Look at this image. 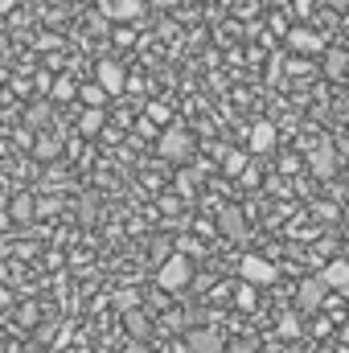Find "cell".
I'll use <instances>...</instances> for the list:
<instances>
[{
    "mask_svg": "<svg viewBox=\"0 0 349 353\" xmlns=\"http://www.w3.org/2000/svg\"><path fill=\"white\" fill-rule=\"evenodd\" d=\"M79 94H83V103H87V107H103V103H107V90L99 87V83H87Z\"/></svg>",
    "mask_w": 349,
    "mask_h": 353,
    "instance_id": "17",
    "label": "cell"
},
{
    "mask_svg": "<svg viewBox=\"0 0 349 353\" xmlns=\"http://www.w3.org/2000/svg\"><path fill=\"white\" fill-rule=\"evenodd\" d=\"M128 325L136 329V341H144V333H148V321H144L140 312H132V316H128Z\"/></svg>",
    "mask_w": 349,
    "mask_h": 353,
    "instance_id": "22",
    "label": "cell"
},
{
    "mask_svg": "<svg viewBox=\"0 0 349 353\" xmlns=\"http://www.w3.org/2000/svg\"><path fill=\"white\" fill-rule=\"evenodd\" d=\"M99 87L107 90V94H119V90L128 87L123 83V66L119 62H99Z\"/></svg>",
    "mask_w": 349,
    "mask_h": 353,
    "instance_id": "8",
    "label": "cell"
},
{
    "mask_svg": "<svg viewBox=\"0 0 349 353\" xmlns=\"http://www.w3.org/2000/svg\"><path fill=\"white\" fill-rule=\"evenodd\" d=\"M337 165H341V157H337L333 144H321V148L308 157V169H312V176H321V181H329V176L337 173Z\"/></svg>",
    "mask_w": 349,
    "mask_h": 353,
    "instance_id": "5",
    "label": "cell"
},
{
    "mask_svg": "<svg viewBox=\"0 0 349 353\" xmlns=\"http://www.w3.org/2000/svg\"><path fill=\"white\" fill-rule=\"evenodd\" d=\"M74 94H79V87H74L70 79H58V83H54V99H74Z\"/></svg>",
    "mask_w": 349,
    "mask_h": 353,
    "instance_id": "19",
    "label": "cell"
},
{
    "mask_svg": "<svg viewBox=\"0 0 349 353\" xmlns=\"http://www.w3.org/2000/svg\"><path fill=\"white\" fill-rule=\"evenodd\" d=\"M37 157H41V161L58 157V140H41V144H37Z\"/></svg>",
    "mask_w": 349,
    "mask_h": 353,
    "instance_id": "23",
    "label": "cell"
},
{
    "mask_svg": "<svg viewBox=\"0 0 349 353\" xmlns=\"http://www.w3.org/2000/svg\"><path fill=\"white\" fill-rule=\"evenodd\" d=\"M119 353H148V345H144V341H128Z\"/></svg>",
    "mask_w": 349,
    "mask_h": 353,
    "instance_id": "25",
    "label": "cell"
},
{
    "mask_svg": "<svg viewBox=\"0 0 349 353\" xmlns=\"http://www.w3.org/2000/svg\"><path fill=\"white\" fill-rule=\"evenodd\" d=\"M103 128H107V115H103V107H87V111H83V119H79V132H83L87 140H94Z\"/></svg>",
    "mask_w": 349,
    "mask_h": 353,
    "instance_id": "11",
    "label": "cell"
},
{
    "mask_svg": "<svg viewBox=\"0 0 349 353\" xmlns=\"http://www.w3.org/2000/svg\"><path fill=\"white\" fill-rule=\"evenodd\" d=\"M0 214H4V193H0Z\"/></svg>",
    "mask_w": 349,
    "mask_h": 353,
    "instance_id": "30",
    "label": "cell"
},
{
    "mask_svg": "<svg viewBox=\"0 0 349 353\" xmlns=\"http://www.w3.org/2000/svg\"><path fill=\"white\" fill-rule=\"evenodd\" d=\"M189 353H222V337L214 329H193L189 333Z\"/></svg>",
    "mask_w": 349,
    "mask_h": 353,
    "instance_id": "9",
    "label": "cell"
},
{
    "mask_svg": "<svg viewBox=\"0 0 349 353\" xmlns=\"http://www.w3.org/2000/svg\"><path fill=\"white\" fill-rule=\"evenodd\" d=\"M321 279H325L333 292H349V259H333V263L321 271Z\"/></svg>",
    "mask_w": 349,
    "mask_h": 353,
    "instance_id": "10",
    "label": "cell"
},
{
    "mask_svg": "<svg viewBox=\"0 0 349 353\" xmlns=\"http://www.w3.org/2000/svg\"><path fill=\"white\" fill-rule=\"evenodd\" d=\"M103 12H107L111 21H140V17L148 12V0H107Z\"/></svg>",
    "mask_w": 349,
    "mask_h": 353,
    "instance_id": "6",
    "label": "cell"
},
{
    "mask_svg": "<svg viewBox=\"0 0 349 353\" xmlns=\"http://www.w3.org/2000/svg\"><path fill=\"white\" fill-rule=\"evenodd\" d=\"M148 119H152V123H165V119H169V107H165V103H148Z\"/></svg>",
    "mask_w": 349,
    "mask_h": 353,
    "instance_id": "21",
    "label": "cell"
},
{
    "mask_svg": "<svg viewBox=\"0 0 349 353\" xmlns=\"http://www.w3.org/2000/svg\"><path fill=\"white\" fill-rule=\"evenodd\" d=\"M189 148H193V140H189V132H185V128H165V132H161V140H157V152H161L165 161H185V157H189Z\"/></svg>",
    "mask_w": 349,
    "mask_h": 353,
    "instance_id": "3",
    "label": "cell"
},
{
    "mask_svg": "<svg viewBox=\"0 0 349 353\" xmlns=\"http://www.w3.org/2000/svg\"><path fill=\"white\" fill-rule=\"evenodd\" d=\"M177 189H181V193H189V189H193V173H181V181H177Z\"/></svg>",
    "mask_w": 349,
    "mask_h": 353,
    "instance_id": "27",
    "label": "cell"
},
{
    "mask_svg": "<svg viewBox=\"0 0 349 353\" xmlns=\"http://www.w3.org/2000/svg\"><path fill=\"white\" fill-rule=\"evenodd\" d=\"M325 296H329V283H325L321 275H312V279L300 283V292H296V308H300V312H317V308L325 304Z\"/></svg>",
    "mask_w": 349,
    "mask_h": 353,
    "instance_id": "4",
    "label": "cell"
},
{
    "mask_svg": "<svg viewBox=\"0 0 349 353\" xmlns=\"http://www.w3.org/2000/svg\"><path fill=\"white\" fill-rule=\"evenodd\" d=\"M8 210H12V218H17V222H29V218H33V210H37V205H33V197H29V193H17V197H12V205H8Z\"/></svg>",
    "mask_w": 349,
    "mask_h": 353,
    "instance_id": "14",
    "label": "cell"
},
{
    "mask_svg": "<svg viewBox=\"0 0 349 353\" xmlns=\"http://www.w3.org/2000/svg\"><path fill=\"white\" fill-rule=\"evenodd\" d=\"M337 157H341V165H346V169H349V136H346V140H341V144H337Z\"/></svg>",
    "mask_w": 349,
    "mask_h": 353,
    "instance_id": "26",
    "label": "cell"
},
{
    "mask_svg": "<svg viewBox=\"0 0 349 353\" xmlns=\"http://www.w3.org/2000/svg\"><path fill=\"white\" fill-rule=\"evenodd\" d=\"M288 46H292V50H300V54H317L325 41H321L317 33H308V29H292V33H288Z\"/></svg>",
    "mask_w": 349,
    "mask_h": 353,
    "instance_id": "12",
    "label": "cell"
},
{
    "mask_svg": "<svg viewBox=\"0 0 349 353\" xmlns=\"http://www.w3.org/2000/svg\"><path fill=\"white\" fill-rule=\"evenodd\" d=\"M222 230H226L230 239H243V214H239V210H226V214H222Z\"/></svg>",
    "mask_w": 349,
    "mask_h": 353,
    "instance_id": "16",
    "label": "cell"
},
{
    "mask_svg": "<svg viewBox=\"0 0 349 353\" xmlns=\"http://www.w3.org/2000/svg\"><path fill=\"white\" fill-rule=\"evenodd\" d=\"M235 304H239L243 312H251V308L259 304V300H255V283H239V288H235Z\"/></svg>",
    "mask_w": 349,
    "mask_h": 353,
    "instance_id": "15",
    "label": "cell"
},
{
    "mask_svg": "<svg viewBox=\"0 0 349 353\" xmlns=\"http://www.w3.org/2000/svg\"><path fill=\"white\" fill-rule=\"evenodd\" d=\"M115 304H119V308H136V292H132V296H128V292H119V296H115Z\"/></svg>",
    "mask_w": 349,
    "mask_h": 353,
    "instance_id": "24",
    "label": "cell"
},
{
    "mask_svg": "<svg viewBox=\"0 0 349 353\" xmlns=\"http://www.w3.org/2000/svg\"><path fill=\"white\" fill-rule=\"evenodd\" d=\"M279 337H300V321L296 316H283L279 321Z\"/></svg>",
    "mask_w": 349,
    "mask_h": 353,
    "instance_id": "20",
    "label": "cell"
},
{
    "mask_svg": "<svg viewBox=\"0 0 349 353\" xmlns=\"http://www.w3.org/2000/svg\"><path fill=\"white\" fill-rule=\"evenodd\" d=\"M222 169H226L230 176H243V169H247V152H226Z\"/></svg>",
    "mask_w": 349,
    "mask_h": 353,
    "instance_id": "18",
    "label": "cell"
},
{
    "mask_svg": "<svg viewBox=\"0 0 349 353\" xmlns=\"http://www.w3.org/2000/svg\"><path fill=\"white\" fill-rule=\"evenodd\" d=\"M341 341H346V345H349V325H346V329H341Z\"/></svg>",
    "mask_w": 349,
    "mask_h": 353,
    "instance_id": "29",
    "label": "cell"
},
{
    "mask_svg": "<svg viewBox=\"0 0 349 353\" xmlns=\"http://www.w3.org/2000/svg\"><path fill=\"white\" fill-rule=\"evenodd\" d=\"M346 353H349V350H346Z\"/></svg>",
    "mask_w": 349,
    "mask_h": 353,
    "instance_id": "31",
    "label": "cell"
},
{
    "mask_svg": "<svg viewBox=\"0 0 349 353\" xmlns=\"http://www.w3.org/2000/svg\"><path fill=\"white\" fill-rule=\"evenodd\" d=\"M275 140H279V128H275L271 119H259V123L251 128V152H271Z\"/></svg>",
    "mask_w": 349,
    "mask_h": 353,
    "instance_id": "7",
    "label": "cell"
},
{
    "mask_svg": "<svg viewBox=\"0 0 349 353\" xmlns=\"http://www.w3.org/2000/svg\"><path fill=\"white\" fill-rule=\"evenodd\" d=\"M148 4H152V8H165V4H173V0H148Z\"/></svg>",
    "mask_w": 349,
    "mask_h": 353,
    "instance_id": "28",
    "label": "cell"
},
{
    "mask_svg": "<svg viewBox=\"0 0 349 353\" xmlns=\"http://www.w3.org/2000/svg\"><path fill=\"white\" fill-rule=\"evenodd\" d=\"M325 74H329V79H346L349 74V54L346 50H329V54H325Z\"/></svg>",
    "mask_w": 349,
    "mask_h": 353,
    "instance_id": "13",
    "label": "cell"
},
{
    "mask_svg": "<svg viewBox=\"0 0 349 353\" xmlns=\"http://www.w3.org/2000/svg\"><path fill=\"white\" fill-rule=\"evenodd\" d=\"M239 275H243V283H255V288H267V283H275V263L271 259H263V255H243L239 259Z\"/></svg>",
    "mask_w": 349,
    "mask_h": 353,
    "instance_id": "2",
    "label": "cell"
},
{
    "mask_svg": "<svg viewBox=\"0 0 349 353\" xmlns=\"http://www.w3.org/2000/svg\"><path fill=\"white\" fill-rule=\"evenodd\" d=\"M193 279V263L185 259V255H173V259H165L161 271H157V283L165 288V292H177V288H185Z\"/></svg>",
    "mask_w": 349,
    "mask_h": 353,
    "instance_id": "1",
    "label": "cell"
}]
</instances>
